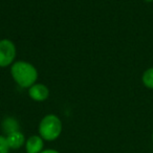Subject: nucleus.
Here are the masks:
<instances>
[{
    "mask_svg": "<svg viewBox=\"0 0 153 153\" xmlns=\"http://www.w3.org/2000/svg\"><path fill=\"white\" fill-rule=\"evenodd\" d=\"M26 153H40L44 148V140L40 135H30L25 142Z\"/></svg>",
    "mask_w": 153,
    "mask_h": 153,
    "instance_id": "5",
    "label": "nucleus"
},
{
    "mask_svg": "<svg viewBox=\"0 0 153 153\" xmlns=\"http://www.w3.org/2000/svg\"><path fill=\"white\" fill-rule=\"evenodd\" d=\"M17 56V48L15 43L10 39L0 40V68L11 66L15 62Z\"/></svg>",
    "mask_w": 153,
    "mask_h": 153,
    "instance_id": "3",
    "label": "nucleus"
},
{
    "mask_svg": "<svg viewBox=\"0 0 153 153\" xmlns=\"http://www.w3.org/2000/svg\"><path fill=\"white\" fill-rule=\"evenodd\" d=\"M10 150L11 149L7 145V137L3 135H0V153H9Z\"/></svg>",
    "mask_w": 153,
    "mask_h": 153,
    "instance_id": "9",
    "label": "nucleus"
},
{
    "mask_svg": "<svg viewBox=\"0 0 153 153\" xmlns=\"http://www.w3.org/2000/svg\"><path fill=\"white\" fill-rule=\"evenodd\" d=\"M151 140H152V143H153V131H152V135H151Z\"/></svg>",
    "mask_w": 153,
    "mask_h": 153,
    "instance_id": "12",
    "label": "nucleus"
},
{
    "mask_svg": "<svg viewBox=\"0 0 153 153\" xmlns=\"http://www.w3.org/2000/svg\"><path fill=\"white\" fill-rule=\"evenodd\" d=\"M40 153H60V152L58 150H55V149H45V150H43Z\"/></svg>",
    "mask_w": 153,
    "mask_h": 153,
    "instance_id": "10",
    "label": "nucleus"
},
{
    "mask_svg": "<svg viewBox=\"0 0 153 153\" xmlns=\"http://www.w3.org/2000/svg\"><path fill=\"white\" fill-rule=\"evenodd\" d=\"M11 76L14 82L21 88H30L38 80V70L27 61H15L11 65Z\"/></svg>",
    "mask_w": 153,
    "mask_h": 153,
    "instance_id": "1",
    "label": "nucleus"
},
{
    "mask_svg": "<svg viewBox=\"0 0 153 153\" xmlns=\"http://www.w3.org/2000/svg\"><path fill=\"white\" fill-rule=\"evenodd\" d=\"M145 2H148V3H151V2H153V0H144Z\"/></svg>",
    "mask_w": 153,
    "mask_h": 153,
    "instance_id": "11",
    "label": "nucleus"
},
{
    "mask_svg": "<svg viewBox=\"0 0 153 153\" xmlns=\"http://www.w3.org/2000/svg\"><path fill=\"white\" fill-rule=\"evenodd\" d=\"M63 125L57 114L49 113L42 117L38 126V133L46 142H53L58 140L62 133Z\"/></svg>",
    "mask_w": 153,
    "mask_h": 153,
    "instance_id": "2",
    "label": "nucleus"
},
{
    "mask_svg": "<svg viewBox=\"0 0 153 153\" xmlns=\"http://www.w3.org/2000/svg\"><path fill=\"white\" fill-rule=\"evenodd\" d=\"M142 83L148 89H153V66L149 67L143 72Z\"/></svg>",
    "mask_w": 153,
    "mask_h": 153,
    "instance_id": "8",
    "label": "nucleus"
},
{
    "mask_svg": "<svg viewBox=\"0 0 153 153\" xmlns=\"http://www.w3.org/2000/svg\"><path fill=\"white\" fill-rule=\"evenodd\" d=\"M2 129L7 135L12 132L19 130V124L17 120H15L14 117H5L2 122Z\"/></svg>",
    "mask_w": 153,
    "mask_h": 153,
    "instance_id": "7",
    "label": "nucleus"
},
{
    "mask_svg": "<svg viewBox=\"0 0 153 153\" xmlns=\"http://www.w3.org/2000/svg\"><path fill=\"white\" fill-rule=\"evenodd\" d=\"M49 88L43 83H35L28 88V97L35 102H44L49 98Z\"/></svg>",
    "mask_w": 153,
    "mask_h": 153,
    "instance_id": "4",
    "label": "nucleus"
},
{
    "mask_svg": "<svg viewBox=\"0 0 153 153\" xmlns=\"http://www.w3.org/2000/svg\"><path fill=\"white\" fill-rule=\"evenodd\" d=\"M5 137H7V142L10 149H13V150L20 149L22 146L25 145L26 142L25 136H24V134L20 130H17V131H14L12 133L7 134Z\"/></svg>",
    "mask_w": 153,
    "mask_h": 153,
    "instance_id": "6",
    "label": "nucleus"
}]
</instances>
